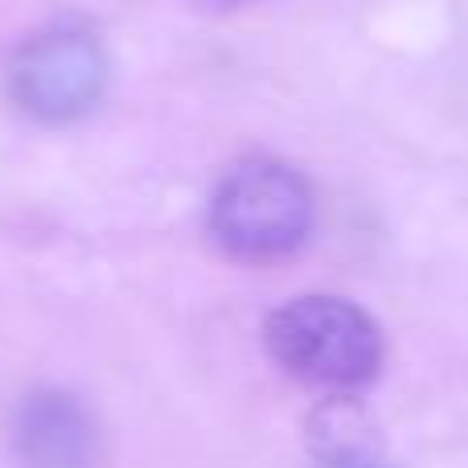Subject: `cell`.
<instances>
[{"label":"cell","mask_w":468,"mask_h":468,"mask_svg":"<svg viewBox=\"0 0 468 468\" xmlns=\"http://www.w3.org/2000/svg\"><path fill=\"white\" fill-rule=\"evenodd\" d=\"M263 346L283 374L324 390H357L382 370V333L341 296H296L263 324Z\"/></svg>","instance_id":"1"},{"label":"cell","mask_w":468,"mask_h":468,"mask_svg":"<svg viewBox=\"0 0 468 468\" xmlns=\"http://www.w3.org/2000/svg\"><path fill=\"white\" fill-rule=\"evenodd\" d=\"M313 230V189L283 161H242L210 202V234L239 263H271Z\"/></svg>","instance_id":"2"},{"label":"cell","mask_w":468,"mask_h":468,"mask_svg":"<svg viewBox=\"0 0 468 468\" xmlns=\"http://www.w3.org/2000/svg\"><path fill=\"white\" fill-rule=\"evenodd\" d=\"M107 54L87 29H49L25 41L8 66V95L29 120L70 123L103 99Z\"/></svg>","instance_id":"3"},{"label":"cell","mask_w":468,"mask_h":468,"mask_svg":"<svg viewBox=\"0 0 468 468\" xmlns=\"http://www.w3.org/2000/svg\"><path fill=\"white\" fill-rule=\"evenodd\" d=\"M16 452L25 468H95L99 428L66 390H33L16 411Z\"/></svg>","instance_id":"4"},{"label":"cell","mask_w":468,"mask_h":468,"mask_svg":"<svg viewBox=\"0 0 468 468\" xmlns=\"http://www.w3.org/2000/svg\"><path fill=\"white\" fill-rule=\"evenodd\" d=\"M308 452L321 468H395L378 428L354 399H329L308 415Z\"/></svg>","instance_id":"5"},{"label":"cell","mask_w":468,"mask_h":468,"mask_svg":"<svg viewBox=\"0 0 468 468\" xmlns=\"http://www.w3.org/2000/svg\"><path fill=\"white\" fill-rule=\"evenodd\" d=\"M218 5H242V0H218Z\"/></svg>","instance_id":"6"}]
</instances>
